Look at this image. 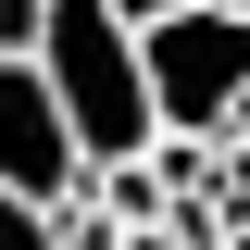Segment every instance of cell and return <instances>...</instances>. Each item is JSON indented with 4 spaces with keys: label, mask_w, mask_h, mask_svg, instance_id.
<instances>
[{
    "label": "cell",
    "mask_w": 250,
    "mask_h": 250,
    "mask_svg": "<svg viewBox=\"0 0 250 250\" xmlns=\"http://www.w3.org/2000/svg\"><path fill=\"white\" fill-rule=\"evenodd\" d=\"M38 88H50L62 138H75V163H150V88H138V38L100 13V0H50V25H38Z\"/></svg>",
    "instance_id": "obj_1"
},
{
    "label": "cell",
    "mask_w": 250,
    "mask_h": 250,
    "mask_svg": "<svg viewBox=\"0 0 250 250\" xmlns=\"http://www.w3.org/2000/svg\"><path fill=\"white\" fill-rule=\"evenodd\" d=\"M138 88H150V125H163V138H213L225 100L250 88V25H225L213 0L175 13V25H150V38H138Z\"/></svg>",
    "instance_id": "obj_2"
},
{
    "label": "cell",
    "mask_w": 250,
    "mask_h": 250,
    "mask_svg": "<svg viewBox=\"0 0 250 250\" xmlns=\"http://www.w3.org/2000/svg\"><path fill=\"white\" fill-rule=\"evenodd\" d=\"M75 188H88V163H75V138H62L50 88H38V62H0V200L62 213Z\"/></svg>",
    "instance_id": "obj_3"
},
{
    "label": "cell",
    "mask_w": 250,
    "mask_h": 250,
    "mask_svg": "<svg viewBox=\"0 0 250 250\" xmlns=\"http://www.w3.org/2000/svg\"><path fill=\"white\" fill-rule=\"evenodd\" d=\"M0 250H62V213H38V200H0Z\"/></svg>",
    "instance_id": "obj_4"
},
{
    "label": "cell",
    "mask_w": 250,
    "mask_h": 250,
    "mask_svg": "<svg viewBox=\"0 0 250 250\" xmlns=\"http://www.w3.org/2000/svg\"><path fill=\"white\" fill-rule=\"evenodd\" d=\"M38 25H50V0H0V62H25Z\"/></svg>",
    "instance_id": "obj_5"
},
{
    "label": "cell",
    "mask_w": 250,
    "mask_h": 250,
    "mask_svg": "<svg viewBox=\"0 0 250 250\" xmlns=\"http://www.w3.org/2000/svg\"><path fill=\"white\" fill-rule=\"evenodd\" d=\"M100 13H113L125 38H150V25H175V13H200V0H100Z\"/></svg>",
    "instance_id": "obj_6"
},
{
    "label": "cell",
    "mask_w": 250,
    "mask_h": 250,
    "mask_svg": "<svg viewBox=\"0 0 250 250\" xmlns=\"http://www.w3.org/2000/svg\"><path fill=\"white\" fill-rule=\"evenodd\" d=\"M213 150H238V163H250V88L225 100V125H213Z\"/></svg>",
    "instance_id": "obj_7"
},
{
    "label": "cell",
    "mask_w": 250,
    "mask_h": 250,
    "mask_svg": "<svg viewBox=\"0 0 250 250\" xmlns=\"http://www.w3.org/2000/svg\"><path fill=\"white\" fill-rule=\"evenodd\" d=\"M213 13H225V25H250V0H213Z\"/></svg>",
    "instance_id": "obj_8"
}]
</instances>
